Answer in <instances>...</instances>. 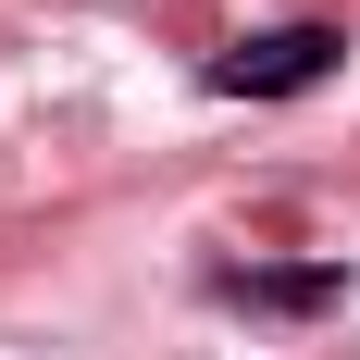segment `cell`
Returning a JSON list of instances; mask_svg holds the SVG:
<instances>
[{"label":"cell","mask_w":360,"mask_h":360,"mask_svg":"<svg viewBox=\"0 0 360 360\" xmlns=\"http://www.w3.org/2000/svg\"><path fill=\"white\" fill-rule=\"evenodd\" d=\"M335 63H348V25H261V37H236V50H212L199 87H212V100H311Z\"/></svg>","instance_id":"obj_1"},{"label":"cell","mask_w":360,"mask_h":360,"mask_svg":"<svg viewBox=\"0 0 360 360\" xmlns=\"http://www.w3.org/2000/svg\"><path fill=\"white\" fill-rule=\"evenodd\" d=\"M224 298L236 311H335L348 298V261H236Z\"/></svg>","instance_id":"obj_2"}]
</instances>
